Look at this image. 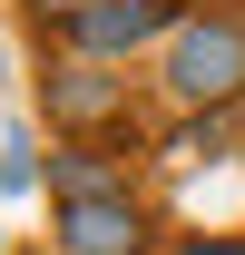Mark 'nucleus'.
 I'll return each mask as SVG.
<instances>
[{"mask_svg":"<svg viewBox=\"0 0 245 255\" xmlns=\"http://www.w3.org/2000/svg\"><path fill=\"white\" fill-rule=\"evenodd\" d=\"M59 108H69V118H108V108H118L108 69H59Z\"/></svg>","mask_w":245,"mask_h":255,"instance_id":"4","label":"nucleus"},{"mask_svg":"<svg viewBox=\"0 0 245 255\" xmlns=\"http://www.w3.org/2000/svg\"><path fill=\"white\" fill-rule=\"evenodd\" d=\"M59 187H69V196H118V177H108L89 147H69V157H59Z\"/></svg>","mask_w":245,"mask_h":255,"instance_id":"5","label":"nucleus"},{"mask_svg":"<svg viewBox=\"0 0 245 255\" xmlns=\"http://www.w3.org/2000/svg\"><path fill=\"white\" fill-rule=\"evenodd\" d=\"M167 89L186 108H206V98H236L245 89V20H186L177 30V59H167Z\"/></svg>","mask_w":245,"mask_h":255,"instance_id":"1","label":"nucleus"},{"mask_svg":"<svg viewBox=\"0 0 245 255\" xmlns=\"http://www.w3.org/2000/svg\"><path fill=\"white\" fill-rule=\"evenodd\" d=\"M49 10H59V20H79V10H98V0H39V20H49Z\"/></svg>","mask_w":245,"mask_h":255,"instance_id":"6","label":"nucleus"},{"mask_svg":"<svg viewBox=\"0 0 245 255\" xmlns=\"http://www.w3.org/2000/svg\"><path fill=\"white\" fill-rule=\"evenodd\" d=\"M69 255H127L137 246V206L127 196H69Z\"/></svg>","mask_w":245,"mask_h":255,"instance_id":"2","label":"nucleus"},{"mask_svg":"<svg viewBox=\"0 0 245 255\" xmlns=\"http://www.w3.org/2000/svg\"><path fill=\"white\" fill-rule=\"evenodd\" d=\"M177 20V0H127V10H79V39L89 49H127V39H147Z\"/></svg>","mask_w":245,"mask_h":255,"instance_id":"3","label":"nucleus"}]
</instances>
